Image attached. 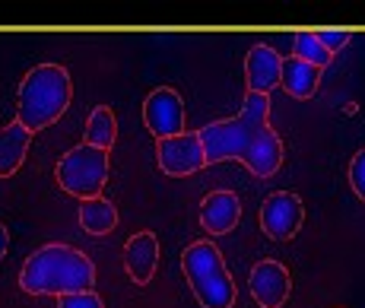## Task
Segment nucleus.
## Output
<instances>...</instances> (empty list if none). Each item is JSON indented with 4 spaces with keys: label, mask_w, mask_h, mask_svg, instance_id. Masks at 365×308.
Returning a JSON list of instances; mask_svg holds the SVG:
<instances>
[{
    "label": "nucleus",
    "mask_w": 365,
    "mask_h": 308,
    "mask_svg": "<svg viewBox=\"0 0 365 308\" xmlns=\"http://www.w3.org/2000/svg\"><path fill=\"white\" fill-rule=\"evenodd\" d=\"M197 137L207 165L222 163V159H238L255 178H270L283 165V140L270 124L229 118V121L203 124Z\"/></svg>",
    "instance_id": "obj_1"
},
{
    "label": "nucleus",
    "mask_w": 365,
    "mask_h": 308,
    "mask_svg": "<svg viewBox=\"0 0 365 308\" xmlns=\"http://www.w3.org/2000/svg\"><path fill=\"white\" fill-rule=\"evenodd\" d=\"M19 289L29 296H73L96 289V264L70 245H41L32 251L19 274Z\"/></svg>",
    "instance_id": "obj_2"
},
{
    "label": "nucleus",
    "mask_w": 365,
    "mask_h": 308,
    "mask_svg": "<svg viewBox=\"0 0 365 308\" xmlns=\"http://www.w3.org/2000/svg\"><path fill=\"white\" fill-rule=\"evenodd\" d=\"M73 83L67 67L61 64H38L23 76L16 89V121L26 130H45L70 108Z\"/></svg>",
    "instance_id": "obj_3"
},
{
    "label": "nucleus",
    "mask_w": 365,
    "mask_h": 308,
    "mask_svg": "<svg viewBox=\"0 0 365 308\" xmlns=\"http://www.w3.org/2000/svg\"><path fill=\"white\" fill-rule=\"evenodd\" d=\"M181 270L191 286L194 299L203 308H232L235 305V279L226 267V257L220 255L213 242H194L181 255Z\"/></svg>",
    "instance_id": "obj_4"
},
{
    "label": "nucleus",
    "mask_w": 365,
    "mask_h": 308,
    "mask_svg": "<svg viewBox=\"0 0 365 308\" xmlns=\"http://www.w3.org/2000/svg\"><path fill=\"white\" fill-rule=\"evenodd\" d=\"M54 178L64 188L67 194L80 200H93L102 197V188L108 181V153L96 150L89 143H80L73 150H67L64 156L58 159V169H54Z\"/></svg>",
    "instance_id": "obj_5"
},
{
    "label": "nucleus",
    "mask_w": 365,
    "mask_h": 308,
    "mask_svg": "<svg viewBox=\"0 0 365 308\" xmlns=\"http://www.w3.org/2000/svg\"><path fill=\"white\" fill-rule=\"evenodd\" d=\"M143 121L156 140L185 134V99L178 89L159 86L143 99Z\"/></svg>",
    "instance_id": "obj_6"
},
{
    "label": "nucleus",
    "mask_w": 365,
    "mask_h": 308,
    "mask_svg": "<svg viewBox=\"0 0 365 308\" xmlns=\"http://www.w3.org/2000/svg\"><path fill=\"white\" fill-rule=\"evenodd\" d=\"M156 159H159V169L172 175V178H187V175L200 172L207 165L200 137L191 134V130H185L178 137L156 140Z\"/></svg>",
    "instance_id": "obj_7"
},
{
    "label": "nucleus",
    "mask_w": 365,
    "mask_h": 308,
    "mask_svg": "<svg viewBox=\"0 0 365 308\" xmlns=\"http://www.w3.org/2000/svg\"><path fill=\"white\" fill-rule=\"evenodd\" d=\"M305 222V204L299 194L292 191H277L261 204V229L270 239L286 242L302 229Z\"/></svg>",
    "instance_id": "obj_8"
},
{
    "label": "nucleus",
    "mask_w": 365,
    "mask_h": 308,
    "mask_svg": "<svg viewBox=\"0 0 365 308\" xmlns=\"http://www.w3.org/2000/svg\"><path fill=\"white\" fill-rule=\"evenodd\" d=\"M248 289H251V299L261 308H283L292 289V277L279 261L267 257V261H257L251 267Z\"/></svg>",
    "instance_id": "obj_9"
},
{
    "label": "nucleus",
    "mask_w": 365,
    "mask_h": 308,
    "mask_svg": "<svg viewBox=\"0 0 365 308\" xmlns=\"http://www.w3.org/2000/svg\"><path fill=\"white\" fill-rule=\"evenodd\" d=\"M245 76H248V93L270 96L279 86V76H283V58H279V51L264 45V41L251 45L248 58H245Z\"/></svg>",
    "instance_id": "obj_10"
},
{
    "label": "nucleus",
    "mask_w": 365,
    "mask_h": 308,
    "mask_svg": "<svg viewBox=\"0 0 365 308\" xmlns=\"http://www.w3.org/2000/svg\"><path fill=\"white\" fill-rule=\"evenodd\" d=\"M242 220V200L232 191H210L200 200V226L210 235H229Z\"/></svg>",
    "instance_id": "obj_11"
},
{
    "label": "nucleus",
    "mask_w": 365,
    "mask_h": 308,
    "mask_svg": "<svg viewBox=\"0 0 365 308\" xmlns=\"http://www.w3.org/2000/svg\"><path fill=\"white\" fill-rule=\"evenodd\" d=\"M159 267V239L143 229V232L130 235L128 245H124V270L137 286H146L153 277H156Z\"/></svg>",
    "instance_id": "obj_12"
},
{
    "label": "nucleus",
    "mask_w": 365,
    "mask_h": 308,
    "mask_svg": "<svg viewBox=\"0 0 365 308\" xmlns=\"http://www.w3.org/2000/svg\"><path fill=\"white\" fill-rule=\"evenodd\" d=\"M32 143V130H26L19 121H10L0 128V178H10L23 169L26 153Z\"/></svg>",
    "instance_id": "obj_13"
},
{
    "label": "nucleus",
    "mask_w": 365,
    "mask_h": 308,
    "mask_svg": "<svg viewBox=\"0 0 365 308\" xmlns=\"http://www.w3.org/2000/svg\"><path fill=\"white\" fill-rule=\"evenodd\" d=\"M321 83V70L308 61L299 58H283V76H279V86L292 96V99H312L318 93Z\"/></svg>",
    "instance_id": "obj_14"
},
{
    "label": "nucleus",
    "mask_w": 365,
    "mask_h": 308,
    "mask_svg": "<svg viewBox=\"0 0 365 308\" xmlns=\"http://www.w3.org/2000/svg\"><path fill=\"white\" fill-rule=\"evenodd\" d=\"M80 226L89 235H108L118 226V207L105 197L80 200Z\"/></svg>",
    "instance_id": "obj_15"
},
{
    "label": "nucleus",
    "mask_w": 365,
    "mask_h": 308,
    "mask_svg": "<svg viewBox=\"0 0 365 308\" xmlns=\"http://www.w3.org/2000/svg\"><path fill=\"white\" fill-rule=\"evenodd\" d=\"M118 140V121H115V111L108 105H96L93 115L86 118V143L96 146V150L108 153Z\"/></svg>",
    "instance_id": "obj_16"
},
{
    "label": "nucleus",
    "mask_w": 365,
    "mask_h": 308,
    "mask_svg": "<svg viewBox=\"0 0 365 308\" xmlns=\"http://www.w3.org/2000/svg\"><path fill=\"white\" fill-rule=\"evenodd\" d=\"M292 58L308 61V64H314L318 70H324L327 64H331V58H334V54L327 51V48L321 45L318 38H314V32L299 29V32H296V38H292Z\"/></svg>",
    "instance_id": "obj_17"
},
{
    "label": "nucleus",
    "mask_w": 365,
    "mask_h": 308,
    "mask_svg": "<svg viewBox=\"0 0 365 308\" xmlns=\"http://www.w3.org/2000/svg\"><path fill=\"white\" fill-rule=\"evenodd\" d=\"M238 118H245V121H257V124H270V96L248 93Z\"/></svg>",
    "instance_id": "obj_18"
},
{
    "label": "nucleus",
    "mask_w": 365,
    "mask_h": 308,
    "mask_svg": "<svg viewBox=\"0 0 365 308\" xmlns=\"http://www.w3.org/2000/svg\"><path fill=\"white\" fill-rule=\"evenodd\" d=\"M314 38L321 41V45L327 48V51H340V48H346L349 45V38H353V32L349 29H318L314 32Z\"/></svg>",
    "instance_id": "obj_19"
},
{
    "label": "nucleus",
    "mask_w": 365,
    "mask_h": 308,
    "mask_svg": "<svg viewBox=\"0 0 365 308\" xmlns=\"http://www.w3.org/2000/svg\"><path fill=\"white\" fill-rule=\"evenodd\" d=\"M58 308H105L99 292H73V296H61L58 299Z\"/></svg>",
    "instance_id": "obj_20"
},
{
    "label": "nucleus",
    "mask_w": 365,
    "mask_h": 308,
    "mask_svg": "<svg viewBox=\"0 0 365 308\" xmlns=\"http://www.w3.org/2000/svg\"><path fill=\"white\" fill-rule=\"evenodd\" d=\"M349 185H353L356 197L365 204V150L356 153L353 163H349Z\"/></svg>",
    "instance_id": "obj_21"
},
{
    "label": "nucleus",
    "mask_w": 365,
    "mask_h": 308,
    "mask_svg": "<svg viewBox=\"0 0 365 308\" xmlns=\"http://www.w3.org/2000/svg\"><path fill=\"white\" fill-rule=\"evenodd\" d=\"M6 248H10V232H6V226H4V222H0V261H4Z\"/></svg>",
    "instance_id": "obj_22"
}]
</instances>
